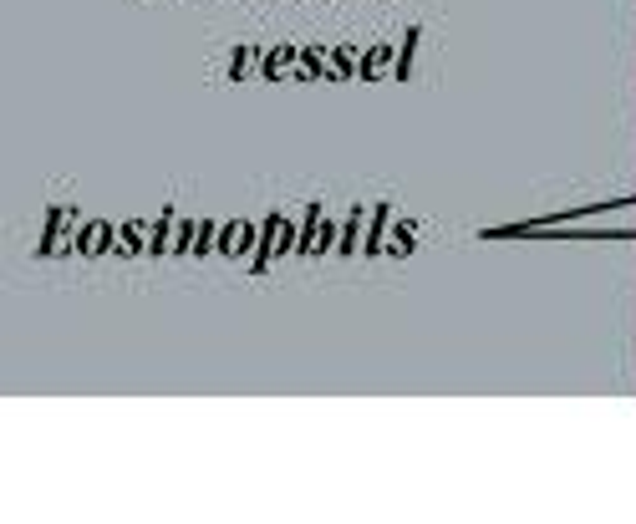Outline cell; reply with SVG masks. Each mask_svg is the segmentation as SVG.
<instances>
[{"mask_svg":"<svg viewBox=\"0 0 636 524\" xmlns=\"http://www.w3.org/2000/svg\"><path fill=\"white\" fill-rule=\"evenodd\" d=\"M285 240H291V235H285V219H270V224H265V250L255 255V270H265V265H270V255H275V250H285Z\"/></svg>","mask_w":636,"mask_h":524,"instance_id":"cell-1","label":"cell"},{"mask_svg":"<svg viewBox=\"0 0 636 524\" xmlns=\"http://www.w3.org/2000/svg\"><path fill=\"white\" fill-rule=\"evenodd\" d=\"M387 62H392V51H387V46H372V51L362 56V72L377 77V72H387Z\"/></svg>","mask_w":636,"mask_h":524,"instance_id":"cell-3","label":"cell"},{"mask_svg":"<svg viewBox=\"0 0 636 524\" xmlns=\"http://www.w3.org/2000/svg\"><path fill=\"white\" fill-rule=\"evenodd\" d=\"M87 255H97V250H107V224H87V235L77 240Z\"/></svg>","mask_w":636,"mask_h":524,"instance_id":"cell-4","label":"cell"},{"mask_svg":"<svg viewBox=\"0 0 636 524\" xmlns=\"http://www.w3.org/2000/svg\"><path fill=\"white\" fill-rule=\"evenodd\" d=\"M245 245H250V224H229V235H224L219 250H224V255H240Z\"/></svg>","mask_w":636,"mask_h":524,"instance_id":"cell-2","label":"cell"}]
</instances>
